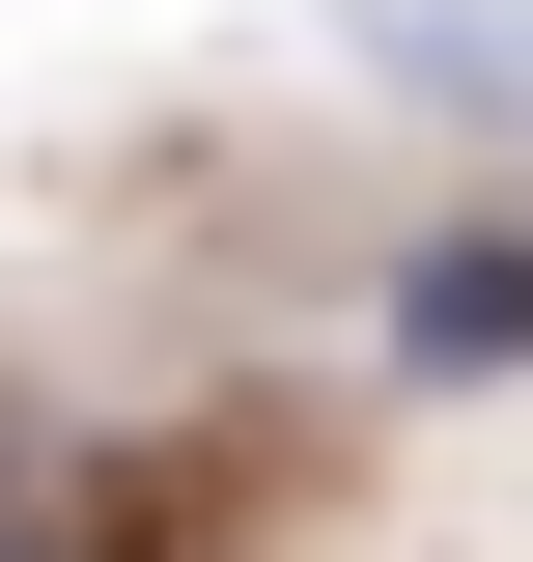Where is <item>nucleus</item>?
I'll return each instance as SVG.
<instances>
[{"label": "nucleus", "mask_w": 533, "mask_h": 562, "mask_svg": "<svg viewBox=\"0 0 533 562\" xmlns=\"http://www.w3.org/2000/svg\"><path fill=\"white\" fill-rule=\"evenodd\" d=\"M0 562H57V535H29V479H0Z\"/></svg>", "instance_id": "obj_2"}, {"label": "nucleus", "mask_w": 533, "mask_h": 562, "mask_svg": "<svg viewBox=\"0 0 533 562\" xmlns=\"http://www.w3.org/2000/svg\"><path fill=\"white\" fill-rule=\"evenodd\" d=\"M394 366H533V225H450V254H394Z\"/></svg>", "instance_id": "obj_1"}]
</instances>
